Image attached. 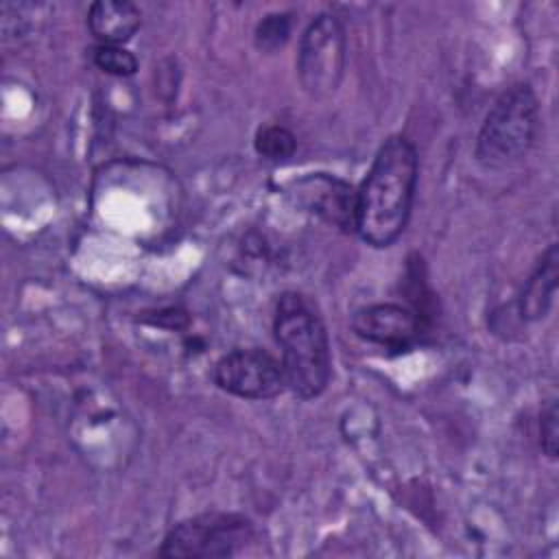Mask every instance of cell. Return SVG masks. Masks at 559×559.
Listing matches in <instances>:
<instances>
[{"instance_id":"cell-2","label":"cell","mask_w":559,"mask_h":559,"mask_svg":"<svg viewBox=\"0 0 559 559\" xmlns=\"http://www.w3.org/2000/svg\"><path fill=\"white\" fill-rule=\"evenodd\" d=\"M273 334L282 354L286 386L301 400L319 397L332 373L325 325L299 293H284L275 304Z\"/></svg>"},{"instance_id":"cell-14","label":"cell","mask_w":559,"mask_h":559,"mask_svg":"<svg viewBox=\"0 0 559 559\" xmlns=\"http://www.w3.org/2000/svg\"><path fill=\"white\" fill-rule=\"evenodd\" d=\"M557 402L550 400L539 415V443L542 450L548 459H557V450H559V426H557Z\"/></svg>"},{"instance_id":"cell-6","label":"cell","mask_w":559,"mask_h":559,"mask_svg":"<svg viewBox=\"0 0 559 559\" xmlns=\"http://www.w3.org/2000/svg\"><path fill=\"white\" fill-rule=\"evenodd\" d=\"M214 382L229 395L271 400L286 389L282 362L264 349H231L214 365Z\"/></svg>"},{"instance_id":"cell-4","label":"cell","mask_w":559,"mask_h":559,"mask_svg":"<svg viewBox=\"0 0 559 559\" xmlns=\"http://www.w3.org/2000/svg\"><path fill=\"white\" fill-rule=\"evenodd\" d=\"M253 537L251 522L240 513H201L175 524L159 548L162 557H231Z\"/></svg>"},{"instance_id":"cell-12","label":"cell","mask_w":559,"mask_h":559,"mask_svg":"<svg viewBox=\"0 0 559 559\" xmlns=\"http://www.w3.org/2000/svg\"><path fill=\"white\" fill-rule=\"evenodd\" d=\"M293 31V17L290 13H269L264 15L255 26V46L264 52H275L282 48Z\"/></svg>"},{"instance_id":"cell-13","label":"cell","mask_w":559,"mask_h":559,"mask_svg":"<svg viewBox=\"0 0 559 559\" xmlns=\"http://www.w3.org/2000/svg\"><path fill=\"white\" fill-rule=\"evenodd\" d=\"M94 63L107 72V74H116V76H131L138 70V59L124 50L122 46H105L100 44L94 50Z\"/></svg>"},{"instance_id":"cell-3","label":"cell","mask_w":559,"mask_h":559,"mask_svg":"<svg viewBox=\"0 0 559 559\" xmlns=\"http://www.w3.org/2000/svg\"><path fill=\"white\" fill-rule=\"evenodd\" d=\"M539 129V100L528 83L504 90L487 111L474 157L487 170H500L520 162L533 146Z\"/></svg>"},{"instance_id":"cell-5","label":"cell","mask_w":559,"mask_h":559,"mask_svg":"<svg viewBox=\"0 0 559 559\" xmlns=\"http://www.w3.org/2000/svg\"><path fill=\"white\" fill-rule=\"evenodd\" d=\"M347 39L334 13H319L304 31L297 52L301 87L312 98H328L336 92L345 70Z\"/></svg>"},{"instance_id":"cell-7","label":"cell","mask_w":559,"mask_h":559,"mask_svg":"<svg viewBox=\"0 0 559 559\" xmlns=\"http://www.w3.org/2000/svg\"><path fill=\"white\" fill-rule=\"evenodd\" d=\"M286 194L304 212L341 231H356V197L352 183L328 173H310L295 179Z\"/></svg>"},{"instance_id":"cell-9","label":"cell","mask_w":559,"mask_h":559,"mask_svg":"<svg viewBox=\"0 0 559 559\" xmlns=\"http://www.w3.org/2000/svg\"><path fill=\"white\" fill-rule=\"evenodd\" d=\"M557 284H559V249H557V242H552L542 253L539 262L535 264L533 273L528 275L522 288V295L518 299L520 319L522 321L544 319L555 304Z\"/></svg>"},{"instance_id":"cell-8","label":"cell","mask_w":559,"mask_h":559,"mask_svg":"<svg viewBox=\"0 0 559 559\" xmlns=\"http://www.w3.org/2000/svg\"><path fill=\"white\" fill-rule=\"evenodd\" d=\"M352 330L367 343L404 349L421 332L419 312L402 304H371L354 312Z\"/></svg>"},{"instance_id":"cell-11","label":"cell","mask_w":559,"mask_h":559,"mask_svg":"<svg viewBox=\"0 0 559 559\" xmlns=\"http://www.w3.org/2000/svg\"><path fill=\"white\" fill-rule=\"evenodd\" d=\"M253 144H255V151L260 157L275 162V164L293 157V153L297 148L295 135L286 127H280V124L260 127Z\"/></svg>"},{"instance_id":"cell-1","label":"cell","mask_w":559,"mask_h":559,"mask_svg":"<svg viewBox=\"0 0 559 559\" xmlns=\"http://www.w3.org/2000/svg\"><path fill=\"white\" fill-rule=\"evenodd\" d=\"M417 151L404 135H391L378 148L356 197V234L371 247H391L404 231L415 188Z\"/></svg>"},{"instance_id":"cell-10","label":"cell","mask_w":559,"mask_h":559,"mask_svg":"<svg viewBox=\"0 0 559 559\" xmlns=\"http://www.w3.org/2000/svg\"><path fill=\"white\" fill-rule=\"evenodd\" d=\"M140 24V9L127 0H98L87 11V28L105 46H122Z\"/></svg>"}]
</instances>
